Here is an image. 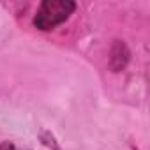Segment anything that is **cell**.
<instances>
[{
    "instance_id": "1",
    "label": "cell",
    "mask_w": 150,
    "mask_h": 150,
    "mask_svg": "<svg viewBox=\"0 0 150 150\" xmlns=\"http://www.w3.org/2000/svg\"><path fill=\"white\" fill-rule=\"evenodd\" d=\"M76 9V2L72 0H44L41 2L32 23L39 30H51L64 23Z\"/></svg>"
},
{
    "instance_id": "2",
    "label": "cell",
    "mask_w": 150,
    "mask_h": 150,
    "mask_svg": "<svg viewBox=\"0 0 150 150\" xmlns=\"http://www.w3.org/2000/svg\"><path fill=\"white\" fill-rule=\"evenodd\" d=\"M129 57H131V53H129L127 46L122 41H115V44L111 48V53H110V67H111V71L120 72L127 65Z\"/></svg>"
}]
</instances>
